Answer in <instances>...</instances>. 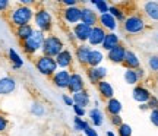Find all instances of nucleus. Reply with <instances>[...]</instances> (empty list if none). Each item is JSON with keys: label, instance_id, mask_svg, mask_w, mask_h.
Wrapping results in <instances>:
<instances>
[{"label": "nucleus", "instance_id": "obj_1", "mask_svg": "<svg viewBox=\"0 0 158 136\" xmlns=\"http://www.w3.org/2000/svg\"><path fill=\"white\" fill-rule=\"evenodd\" d=\"M34 9L18 3L9 10V23L13 28H19L23 25H29L31 21H34Z\"/></svg>", "mask_w": 158, "mask_h": 136}, {"label": "nucleus", "instance_id": "obj_2", "mask_svg": "<svg viewBox=\"0 0 158 136\" xmlns=\"http://www.w3.org/2000/svg\"><path fill=\"white\" fill-rule=\"evenodd\" d=\"M122 29L129 35L141 34L147 29V21L141 13H132L129 16H126L124 22L122 23Z\"/></svg>", "mask_w": 158, "mask_h": 136}, {"label": "nucleus", "instance_id": "obj_3", "mask_svg": "<svg viewBox=\"0 0 158 136\" xmlns=\"http://www.w3.org/2000/svg\"><path fill=\"white\" fill-rule=\"evenodd\" d=\"M64 50V43L60 37L57 35H47L44 43H43V48H41V54L43 56H48L56 59L62 51Z\"/></svg>", "mask_w": 158, "mask_h": 136}, {"label": "nucleus", "instance_id": "obj_4", "mask_svg": "<svg viewBox=\"0 0 158 136\" xmlns=\"http://www.w3.org/2000/svg\"><path fill=\"white\" fill-rule=\"evenodd\" d=\"M34 66L38 70V73H41L43 76H47V78H51L59 70L56 59L48 56H43V54H40V56H37L34 59Z\"/></svg>", "mask_w": 158, "mask_h": 136}, {"label": "nucleus", "instance_id": "obj_5", "mask_svg": "<svg viewBox=\"0 0 158 136\" xmlns=\"http://www.w3.org/2000/svg\"><path fill=\"white\" fill-rule=\"evenodd\" d=\"M44 40H45V35L43 34L41 31L35 29L34 34L31 35L28 40L23 41V43H21V47H22V50H23L25 54H28V56H34L35 53L41 51Z\"/></svg>", "mask_w": 158, "mask_h": 136}, {"label": "nucleus", "instance_id": "obj_6", "mask_svg": "<svg viewBox=\"0 0 158 136\" xmlns=\"http://www.w3.org/2000/svg\"><path fill=\"white\" fill-rule=\"evenodd\" d=\"M34 23L37 29L41 31L43 34L45 32H50L53 29V16L51 13L44 7H40L34 12Z\"/></svg>", "mask_w": 158, "mask_h": 136}, {"label": "nucleus", "instance_id": "obj_7", "mask_svg": "<svg viewBox=\"0 0 158 136\" xmlns=\"http://www.w3.org/2000/svg\"><path fill=\"white\" fill-rule=\"evenodd\" d=\"M63 21L68 25H76L81 22V6H72V7H64L62 10Z\"/></svg>", "mask_w": 158, "mask_h": 136}, {"label": "nucleus", "instance_id": "obj_8", "mask_svg": "<svg viewBox=\"0 0 158 136\" xmlns=\"http://www.w3.org/2000/svg\"><path fill=\"white\" fill-rule=\"evenodd\" d=\"M86 76L89 79L91 85H95L101 80H106L107 76V68L104 66H98V68H86Z\"/></svg>", "mask_w": 158, "mask_h": 136}, {"label": "nucleus", "instance_id": "obj_9", "mask_svg": "<svg viewBox=\"0 0 158 136\" xmlns=\"http://www.w3.org/2000/svg\"><path fill=\"white\" fill-rule=\"evenodd\" d=\"M98 13H97L94 9H91V7H81V22L85 23V25H88L91 28H94L98 25Z\"/></svg>", "mask_w": 158, "mask_h": 136}, {"label": "nucleus", "instance_id": "obj_10", "mask_svg": "<svg viewBox=\"0 0 158 136\" xmlns=\"http://www.w3.org/2000/svg\"><path fill=\"white\" fill-rule=\"evenodd\" d=\"M91 29H92L91 27H88V25H85V23H82V22H79L73 27L72 34H73L75 40L79 41L81 44H86V43H88V38H89Z\"/></svg>", "mask_w": 158, "mask_h": 136}, {"label": "nucleus", "instance_id": "obj_11", "mask_svg": "<svg viewBox=\"0 0 158 136\" xmlns=\"http://www.w3.org/2000/svg\"><path fill=\"white\" fill-rule=\"evenodd\" d=\"M126 51H127V48L124 47V44L120 43L117 47L107 51V60L113 64H122L124 60V56H126Z\"/></svg>", "mask_w": 158, "mask_h": 136}, {"label": "nucleus", "instance_id": "obj_12", "mask_svg": "<svg viewBox=\"0 0 158 136\" xmlns=\"http://www.w3.org/2000/svg\"><path fill=\"white\" fill-rule=\"evenodd\" d=\"M69 80H70V70H57L56 73L51 76L53 85L59 89H68Z\"/></svg>", "mask_w": 158, "mask_h": 136}, {"label": "nucleus", "instance_id": "obj_13", "mask_svg": "<svg viewBox=\"0 0 158 136\" xmlns=\"http://www.w3.org/2000/svg\"><path fill=\"white\" fill-rule=\"evenodd\" d=\"M91 51H92V48L88 44H79L75 48V60L85 69L88 68V57H89Z\"/></svg>", "mask_w": 158, "mask_h": 136}, {"label": "nucleus", "instance_id": "obj_14", "mask_svg": "<svg viewBox=\"0 0 158 136\" xmlns=\"http://www.w3.org/2000/svg\"><path fill=\"white\" fill-rule=\"evenodd\" d=\"M73 60H75V57H73V54H72V51L69 50V48H64V50L56 57L57 68H60L62 70H69V69L72 68V64H73Z\"/></svg>", "mask_w": 158, "mask_h": 136}, {"label": "nucleus", "instance_id": "obj_15", "mask_svg": "<svg viewBox=\"0 0 158 136\" xmlns=\"http://www.w3.org/2000/svg\"><path fill=\"white\" fill-rule=\"evenodd\" d=\"M84 89H85V80L82 78V75L78 73V72H70V80H69L68 91L73 95V94Z\"/></svg>", "mask_w": 158, "mask_h": 136}, {"label": "nucleus", "instance_id": "obj_16", "mask_svg": "<svg viewBox=\"0 0 158 136\" xmlns=\"http://www.w3.org/2000/svg\"><path fill=\"white\" fill-rule=\"evenodd\" d=\"M107 35V31L104 28H101L100 25H97L94 28L91 29V34H89V38H88V45L91 47H97V45H101L104 38Z\"/></svg>", "mask_w": 158, "mask_h": 136}, {"label": "nucleus", "instance_id": "obj_17", "mask_svg": "<svg viewBox=\"0 0 158 136\" xmlns=\"http://www.w3.org/2000/svg\"><path fill=\"white\" fill-rule=\"evenodd\" d=\"M16 89V80L12 76L0 78V97H7L13 94Z\"/></svg>", "mask_w": 158, "mask_h": 136}, {"label": "nucleus", "instance_id": "obj_18", "mask_svg": "<svg viewBox=\"0 0 158 136\" xmlns=\"http://www.w3.org/2000/svg\"><path fill=\"white\" fill-rule=\"evenodd\" d=\"M132 97H133V100L135 101H138L139 104H147L148 100L152 97V94H151V91L148 89V88H145L143 85H136L133 86V91H132Z\"/></svg>", "mask_w": 158, "mask_h": 136}, {"label": "nucleus", "instance_id": "obj_19", "mask_svg": "<svg viewBox=\"0 0 158 136\" xmlns=\"http://www.w3.org/2000/svg\"><path fill=\"white\" fill-rule=\"evenodd\" d=\"M97 89H98V94L101 97V100L108 101V100L114 98V88L108 80H101V82H98V84H97Z\"/></svg>", "mask_w": 158, "mask_h": 136}, {"label": "nucleus", "instance_id": "obj_20", "mask_svg": "<svg viewBox=\"0 0 158 136\" xmlns=\"http://www.w3.org/2000/svg\"><path fill=\"white\" fill-rule=\"evenodd\" d=\"M123 68L126 69H130V70H136V69L141 68V60L139 57L136 54L135 51L132 50H127L126 51V56H124V60H123Z\"/></svg>", "mask_w": 158, "mask_h": 136}, {"label": "nucleus", "instance_id": "obj_21", "mask_svg": "<svg viewBox=\"0 0 158 136\" xmlns=\"http://www.w3.org/2000/svg\"><path fill=\"white\" fill-rule=\"evenodd\" d=\"M98 25L108 32H114V29L117 28V21L110 13H104L98 16Z\"/></svg>", "mask_w": 158, "mask_h": 136}, {"label": "nucleus", "instance_id": "obj_22", "mask_svg": "<svg viewBox=\"0 0 158 136\" xmlns=\"http://www.w3.org/2000/svg\"><path fill=\"white\" fill-rule=\"evenodd\" d=\"M145 16L154 22H158V2H147L142 6Z\"/></svg>", "mask_w": 158, "mask_h": 136}, {"label": "nucleus", "instance_id": "obj_23", "mask_svg": "<svg viewBox=\"0 0 158 136\" xmlns=\"http://www.w3.org/2000/svg\"><path fill=\"white\" fill-rule=\"evenodd\" d=\"M72 100H73L75 105H79V107H82V108H86L88 105H89V102H91L89 94H88V91L86 89L79 91V92L73 94V95H72Z\"/></svg>", "mask_w": 158, "mask_h": 136}, {"label": "nucleus", "instance_id": "obj_24", "mask_svg": "<svg viewBox=\"0 0 158 136\" xmlns=\"http://www.w3.org/2000/svg\"><path fill=\"white\" fill-rule=\"evenodd\" d=\"M122 110H123V105L117 98H111V100L106 101V113L108 116H120Z\"/></svg>", "mask_w": 158, "mask_h": 136}, {"label": "nucleus", "instance_id": "obj_25", "mask_svg": "<svg viewBox=\"0 0 158 136\" xmlns=\"http://www.w3.org/2000/svg\"><path fill=\"white\" fill-rule=\"evenodd\" d=\"M34 27L29 23V25H23V27H19V28H15V37H16L18 40L23 43V41H27L31 37V35L34 34Z\"/></svg>", "mask_w": 158, "mask_h": 136}, {"label": "nucleus", "instance_id": "obj_26", "mask_svg": "<svg viewBox=\"0 0 158 136\" xmlns=\"http://www.w3.org/2000/svg\"><path fill=\"white\" fill-rule=\"evenodd\" d=\"M118 44H120V37H118L116 32H107L106 38H104V41H102L101 47L106 51H110L111 48L117 47Z\"/></svg>", "mask_w": 158, "mask_h": 136}, {"label": "nucleus", "instance_id": "obj_27", "mask_svg": "<svg viewBox=\"0 0 158 136\" xmlns=\"http://www.w3.org/2000/svg\"><path fill=\"white\" fill-rule=\"evenodd\" d=\"M7 59L10 60L12 69H13V70H19V69L23 66L22 57L19 56V53H18L15 48H9V50H7Z\"/></svg>", "mask_w": 158, "mask_h": 136}, {"label": "nucleus", "instance_id": "obj_28", "mask_svg": "<svg viewBox=\"0 0 158 136\" xmlns=\"http://www.w3.org/2000/svg\"><path fill=\"white\" fill-rule=\"evenodd\" d=\"M88 116H89V122L92 123V126H95V127H100V126L104 123V113H102L100 108H95V107L91 108Z\"/></svg>", "mask_w": 158, "mask_h": 136}, {"label": "nucleus", "instance_id": "obj_29", "mask_svg": "<svg viewBox=\"0 0 158 136\" xmlns=\"http://www.w3.org/2000/svg\"><path fill=\"white\" fill-rule=\"evenodd\" d=\"M104 60V54L100 50H92L88 57V68H98L101 66V62Z\"/></svg>", "mask_w": 158, "mask_h": 136}, {"label": "nucleus", "instance_id": "obj_30", "mask_svg": "<svg viewBox=\"0 0 158 136\" xmlns=\"http://www.w3.org/2000/svg\"><path fill=\"white\" fill-rule=\"evenodd\" d=\"M108 13H110V15H111V16L117 21V23L118 22L123 23L124 19H126V13H124V10L120 7V6H117V5H111V6H110V7H108Z\"/></svg>", "mask_w": 158, "mask_h": 136}, {"label": "nucleus", "instance_id": "obj_31", "mask_svg": "<svg viewBox=\"0 0 158 136\" xmlns=\"http://www.w3.org/2000/svg\"><path fill=\"white\" fill-rule=\"evenodd\" d=\"M123 78H124V82L126 84H129V85H139V78H138V73H136V70H130V69H126L124 70V75H123Z\"/></svg>", "mask_w": 158, "mask_h": 136}, {"label": "nucleus", "instance_id": "obj_32", "mask_svg": "<svg viewBox=\"0 0 158 136\" xmlns=\"http://www.w3.org/2000/svg\"><path fill=\"white\" fill-rule=\"evenodd\" d=\"M29 111L31 114L34 116V117H43L45 114V107L38 101H34L31 104V108H29Z\"/></svg>", "mask_w": 158, "mask_h": 136}, {"label": "nucleus", "instance_id": "obj_33", "mask_svg": "<svg viewBox=\"0 0 158 136\" xmlns=\"http://www.w3.org/2000/svg\"><path fill=\"white\" fill-rule=\"evenodd\" d=\"M91 3L95 6L97 12H98L100 15L108 13V7H110V6L107 5V2H106V0H91Z\"/></svg>", "mask_w": 158, "mask_h": 136}, {"label": "nucleus", "instance_id": "obj_34", "mask_svg": "<svg viewBox=\"0 0 158 136\" xmlns=\"http://www.w3.org/2000/svg\"><path fill=\"white\" fill-rule=\"evenodd\" d=\"M89 125L86 120H84L82 117H76L75 116L73 117V127H75V130H78V132H84L85 129H86V126Z\"/></svg>", "mask_w": 158, "mask_h": 136}, {"label": "nucleus", "instance_id": "obj_35", "mask_svg": "<svg viewBox=\"0 0 158 136\" xmlns=\"http://www.w3.org/2000/svg\"><path fill=\"white\" fill-rule=\"evenodd\" d=\"M117 133H118V136H132L133 130H132V126L130 125L122 123V125L117 127Z\"/></svg>", "mask_w": 158, "mask_h": 136}, {"label": "nucleus", "instance_id": "obj_36", "mask_svg": "<svg viewBox=\"0 0 158 136\" xmlns=\"http://www.w3.org/2000/svg\"><path fill=\"white\" fill-rule=\"evenodd\" d=\"M148 68L151 72L158 73V54H152L148 57Z\"/></svg>", "mask_w": 158, "mask_h": 136}, {"label": "nucleus", "instance_id": "obj_37", "mask_svg": "<svg viewBox=\"0 0 158 136\" xmlns=\"http://www.w3.org/2000/svg\"><path fill=\"white\" fill-rule=\"evenodd\" d=\"M147 105H148V108H149V110H158V98L152 95L149 100H148Z\"/></svg>", "mask_w": 158, "mask_h": 136}, {"label": "nucleus", "instance_id": "obj_38", "mask_svg": "<svg viewBox=\"0 0 158 136\" xmlns=\"http://www.w3.org/2000/svg\"><path fill=\"white\" fill-rule=\"evenodd\" d=\"M7 126H9V122L3 114H0V133H5L7 130Z\"/></svg>", "mask_w": 158, "mask_h": 136}, {"label": "nucleus", "instance_id": "obj_39", "mask_svg": "<svg viewBox=\"0 0 158 136\" xmlns=\"http://www.w3.org/2000/svg\"><path fill=\"white\" fill-rule=\"evenodd\" d=\"M10 10V2L9 0H0V13Z\"/></svg>", "mask_w": 158, "mask_h": 136}, {"label": "nucleus", "instance_id": "obj_40", "mask_svg": "<svg viewBox=\"0 0 158 136\" xmlns=\"http://www.w3.org/2000/svg\"><path fill=\"white\" fill-rule=\"evenodd\" d=\"M149 122L155 127H158V110H151V113H149Z\"/></svg>", "mask_w": 158, "mask_h": 136}, {"label": "nucleus", "instance_id": "obj_41", "mask_svg": "<svg viewBox=\"0 0 158 136\" xmlns=\"http://www.w3.org/2000/svg\"><path fill=\"white\" fill-rule=\"evenodd\" d=\"M110 123L114 127H118V126L123 123V119H122V116H110Z\"/></svg>", "mask_w": 158, "mask_h": 136}, {"label": "nucleus", "instance_id": "obj_42", "mask_svg": "<svg viewBox=\"0 0 158 136\" xmlns=\"http://www.w3.org/2000/svg\"><path fill=\"white\" fill-rule=\"evenodd\" d=\"M73 113H75V116L76 117H84L85 114H86V110L85 108H82V107H79V105H75L73 104Z\"/></svg>", "mask_w": 158, "mask_h": 136}, {"label": "nucleus", "instance_id": "obj_43", "mask_svg": "<svg viewBox=\"0 0 158 136\" xmlns=\"http://www.w3.org/2000/svg\"><path fill=\"white\" fill-rule=\"evenodd\" d=\"M84 133H85V135H86V136H100V135H98V133H97V130H95V129H94L92 126H89V125L86 126V129H85V130H84Z\"/></svg>", "mask_w": 158, "mask_h": 136}, {"label": "nucleus", "instance_id": "obj_44", "mask_svg": "<svg viewBox=\"0 0 158 136\" xmlns=\"http://www.w3.org/2000/svg\"><path fill=\"white\" fill-rule=\"evenodd\" d=\"M62 100H63V102H64L66 105H69V107H73V100H72V97H70V95H68V94H63Z\"/></svg>", "mask_w": 158, "mask_h": 136}, {"label": "nucleus", "instance_id": "obj_45", "mask_svg": "<svg viewBox=\"0 0 158 136\" xmlns=\"http://www.w3.org/2000/svg\"><path fill=\"white\" fill-rule=\"evenodd\" d=\"M62 5L64 7H72V6H78L76 0H62Z\"/></svg>", "mask_w": 158, "mask_h": 136}, {"label": "nucleus", "instance_id": "obj_46", "mask_svg": "<svg viewBox=\"0 0 158 136\" xmlns=\"http://www.w3.org/2000/svg\"><path fill=\"white\" fill-rule=\"evenodd\" d=\"M136 73H138V78H139V80H142L143 78H145V70H143L142 68L136 69Z\"/></svg>", "mask_w": 158, "mask_h": 136}, {"label": "nucleus", "instance_id": "obj_47", "mask_svg": "<svg viewBox=\"0 0 158 136\" xmlns=\"http://www.w3.org/2000/svg\"><path fill=\"white\" fill-rule=\"evenodd\" d=\"M139 110H142V111H147V110H149V108H148L147 104H141V105H139Z\"/></svg>", "mask_w": 158, "mask_h": 136}, {"label": "nucleus", "instance_id": "obj_48", "mask_svg": "<svg viewBox=\"0 0 158 136\" xmlns=\"http://www.w3.org/2000/svg\"><path fill=\"white\" fill-rule=\"evenodd\" d=\"M107 136H116V135H114V133H113V132H111V130H110V132H107Z\"/></svg>", "mask_w": 158, "mask_h": 136}]
</instances>
